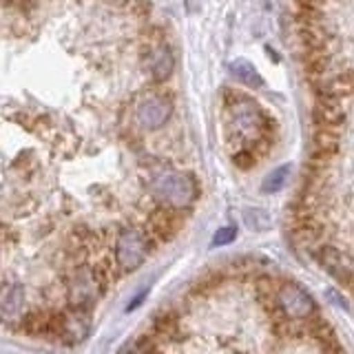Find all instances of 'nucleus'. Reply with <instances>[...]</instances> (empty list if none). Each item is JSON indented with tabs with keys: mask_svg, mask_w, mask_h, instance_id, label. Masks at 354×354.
<instances>
[{
	"mask_svg": "<svg viewBox=\"0 0 354 354\" xmlns=\"http://www.w3.org/2000/svg\"><path fill=\"white\" fill-rule=\"evenodd\" d=\"M246 219H248V224H250L254 230H263L266 226L270 224V217L266 215L263 210H257V208H254V210H248V213H246Z\"/></svg>",
	"mask_w": 354,
	"mask_h": 354,
	"instance_id": "obj_13",
	"label": "nucleus"
},
{
	"mask_svg": "<svg viewBox=\"0 0 354 354\" xmlns=\"http://www.w3.org/2000/svg\"><path fill=\"white\" fill-rule=\"evenodd\" d=\"M115 3H120V0H115Z\"/></svg>",
	"mask_w": 354,
	"mask_h": 354,
	"instance_id": "obj_17",
	"label": "nucleus"
},
{
	"mask_svg": "<svg viewBox=\"0 0 354 354\" xmlns=\"http://www.w3.org/2000/svg\"><path fill=\"white\" fill-rule=\"evenodd\" d=\"M153 248H155V239L147 230L129 226L124 230H120V235L115 239L113 259L118 263V268L127 274V272L138 270L144 263V259L153 252Z\"/></svg>",
	"mask_w": 354,
	"mask_h": 354,
	"instance_id": "obj_2",
	"label": "nucleus"
},
{
	"mask_svg": "<svg viewBox=\"0 0 354 354\" xmlns=\"http://www.w3.org/2000/svg\"><path fill=\"white\" fill-rule=\"evenodd\" d=\"M288 175H290V166H281V169L272 171L268 177H266L263 191H266V193H277L279 188H283V184H286V180H288Z\"/></svg>",
	"mask_w": 354,
	"mask_h": 354,
	"instance_id": "obj_11",
	"label": "nucleus"
},
{
	"mask_svg": "<svg viewBox=\"0 0 354 354\" xmlns=\"http://www.w3.org/2000/svg\"><path fill=\"white\" fill-rule=\"evenodd\" d=\"M151 335L160 343H180L186 339V330L182 328V313L177 308H164L153 317Z\"/></svg>",
	"mask_w": 354,
	"mask_h": 354,
	"instance_id": "obj_6",
	"label": "nucleus"
},
{
	"mask_svg": "<svg viewBox=\"0 0 354 354\" xmlns=\"http://www.w3.org/2000/svg\"><path fill=\"white\" fill-rule=\"evenodd\" d=\"M235 228L232 226H226V228H219L217 232H215V237H213V246H224V243H228V241H232L235 239Z\"/></svg>",
	"mask_w": 354,
	"mask_h": 354,
	"instance_id": "obj_14",
	"label": "nucleus"
},
{
	"mask_svg": "<svg viewBox=\"0 0 354 354\" xmlns=\"http://www.w3.org/2000/svg\"><path fill=\"white\" fill-rule=\"evenodd\" d=\"M301 3H304L306 7H315V5H319V3H324V0H301Z\"/></svg>",
	"mask_w": 354,
	"mask_h": 354,
	"instance_id": "obj_16",
	"label": "nucleus"
},
{
	"mask_svg": "<svg viewBox=\"0 0 354 354\" xmlns=\"http://www.w3.org/2000/svg\"><path fill=\"white\" fill-rule=\"evenodd\" d=\"M257 155H254L252 151H248V149H243V151H239V153H235L232 155V162L237 164V169H241V171H248V169H252L254 164H257Z\"/></svg>",
	"mask_w": 354,
	"mask_h": 354,
	"instance_id": "obj_12",
	"label": "nucleus"
},
{
	"mask_svg": "<svg viewBox=\"0 0 354 354\" xmlns=\"http://www.w3.org/2000/svg\"><path fill=\"white\" fill-rule=\"evenodd\" d=\"M343 120H346V113H343V109H341V100L321 93L319 104L315 109V122H317V127L339 129L341 131Z\"/></svg>",
	"mask_w": 354,
	"mask_h": 354,
	"instance_id": "obj_9",
	"label": "nucleus"
},
{
	"mask_svg": "<svg viewBox=\"0 0 354 354\" xmlns=\"http://www.w3.org/2000/svg\"><path fill=\"white\" fill-rule=\"evenodd\" d=\"M321 93L332 95V97H337V100L354 95V73H343V75H339L337 80H332Z\"/></svg>",
	"mask_w": 354,
	"mask_h": 354,
	"instance_id": "obj_10",
	"label": "nucleus"
},
{
	"mask_svg": "<svg viewBox=\"0 0 354 354\" xmlns=\"http://www.w3.org/2000/svg\"><path fill=\"white\" fill-rule=\"evenodd\" d=\"M151 191L162 206L173 210H184L195 202L197 184L186 173H166L153 182Z\"/></svg>",
	"mask_w": 354,
	"mask_h": 354,
	"instance_id": "obj_3",
	"label": "nucleus"
},
{
	"mask_svg": "<svg viewBox=\"0 0 354 354\" xmlns=\"http://www.w3.org/2000/svg\"><path fill=\"white\" fill-rule=\"evenodd\" d=\"M182 228V215L173 208H155L147 219V232L155 243H169Z\"/></svg>",
	"mask_w": 354,
	"mask_h": 354,
	"instance_id": "obj_7",
	"label": "nucleus"
},
{
	"mask_svg": "<svg viewBox=\"0 0 354 354\" xmlns=\"http://www.w3.org/2000/svg\"><path fill=\"white\" fill-rule=\"evenodd\" d=\"M62 283H64L66 306L77 310H91L97 304V299L109 292L102 286V281L97 279L91 261L71 266L62 274Z\"/></svg>",
	"mask_w": 354,
	"mask_h": 354,
	"instance_id": "obj_1",
	"label": "nucleus"
},
{
	"mask_svg": "<svg viewBox=\"0 0 354 354\" xmlns=\"http://www.w3.org/2000/svg\"><path fill=\"white\" fill-rule=\"evenodd\" d=\"M147 292H149V286L144 288V290H140V292H138V297L133 299V301L129 304V308H127V310H133V308H138V306H140V304L144 301V297H147Z\"/></svg>",
	"mask_w": 354,
	"mask_h": 354,
	"instance_id": "obj_15",
	"label": "nucleus"
},
{
	"mask_svg": "<svg viewBox=\"0 0 354 354\" xmlns=\"http://www.w3.org/2000/svg\"><path fill=\"white\" fill-rule=\"evenodd\" d=\"M0 306H3V317H5L7 326L20 321L22 315H25V288H22L18 281H11L9 277H5Z\"/></svg>",
	"mask_w": 354,
	"mask_h": 354,
	"instance_id": "obj_8",
	"label": "nucleus"
},
{
	"mask_svg": "<svg viewBox=\"0 0 354 354\" xmlns=\"http://www.w3.org/2000/svg\"><path fill=\"white\" fill-rule=\"evenodd\" d=\"M88 332H91V313L66 306L62 310L58 341L64 343V346H75V343H80L88 337Z\"/></svg>",
	"mask_w": 354,
	"mask_h": 354,
	"instance_id": "obj_5",
	"label": "nucleus"
},
{
	"mask_svg": "<svg viewBox=\"0 0 354 354\" xmlns=\"http://www.w3.org/2000/svg\"><path fill=\"white\" fill-rule=\"evenodd\" d=\"M277 304L288 319H310L317 315L315 299L308 295L304 286H299L292 279H283L277 288Z\"/></svg>",
	"mask_w": 354,
	"mask_h": 354,
	"instance_id": "obj_4",
	"label": "nucleus"
}]
</instances>
